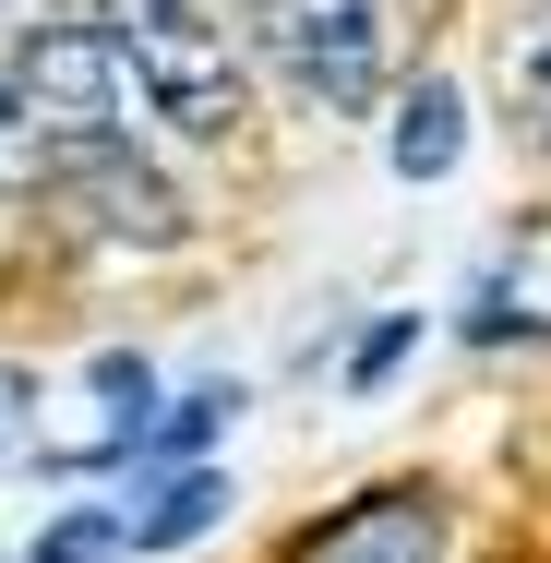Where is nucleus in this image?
Masks as SVG:
<instances>
[{
	"label": "nucleus",
	"instance_id": "nucleus-4",
	"mask_svg": "<svg viewBox=\"0 0 551 563\" xmlns=\"http://www.w3.org/2000/svg\"><path fill=\"white\" fill-rule=\"evenodd\" d=\"M264 48L312 109H335V120L384 109V0H276Z\"/></svg>",
	"mask_w": 551,
	"mask_h": 563
},
{
	"label": "nucleus",
	"instance_id": "nucleus-3",
	"mask_svg": "<svg viewBox=\"0 0 551 563\" xmlns=\"http://www.w3.org/2000/svg\"><path fill=\"white\" fill-rule=\"evenodd\" d=\"M48 192L97 228L109 252H180V240H192L180 180H168L156 156H132V132H97V144H73V156H48Z\"/></svg>",
	"mask_w": 551,
	"mask_h": 563
},
{
	"label": "nucleus",
	"instance_id": "nucleus-7",
	"mask_svg": "<svg viewBox=\"0 0 551 563\" xmlns=\"http://www.w3.org/2000/svg\"><path fill=\"white\" fill-rule=\"evenodd\" d=\"M384 156H396V180H443V168L467 156V97H455L443 73H420L408 109H396V132H384Z\"/></svg>",
	"mask_w": 551,
	"mask_h": 563
},
{
	"label": "nucleus",
	"instance_id": "nucleus-1",
	"mask_svg": "<svg viewBox=\"0 0 551 563\" xmlns=\"http://www.w3.org/2000/svg\"><path fill=\"white\" fill-rule=\"evenodd\" d=\"M85 24H97V48L132 73V97L180 144H228L240 132V60H228V36L192 0H85Z\"/></svg>",
	"mask_w": 551,
	"mask_h": 563
},
{
	"label": "nucleus",
	"instance_id": "nucleus-8",
	"mask_svg": "<svg viewBox=\"0 0 551 563\" xmlns=\"http://www.w3.org/2000/svg\"><path fill=\"white\" fill-rule=\"evenodd\" d=\"M228 420H240V384H192V396H168V408L144 420V444H132V467H168V455L192 467V455L217 444Z\"/></svg>",
	"mask_w": 551,
	"mask_h": 563
},
{
	"label": "nucleus",
	"instance_id": "nucleus-2",
	"mask_svg": "<svg viewBox=\"0 0 551 563\" xmlns=\"http://www.w3.org/2000/svg\"><path fill=\"white\" fill-rule=\"evenodd\" d=\"M0 109L48 156H73V144L120 132V60L97 48V24H36V36H12V97Z\"/></svg>",
	"mask_w": 551,
	"mask_h": 563
},
{
	"label": "nucleus",
	"instance_id": "nucleus-11",
	"mask_svg": "<svg viewBox=\"0 0 551 563\" xmlns=\"http://www.w3.org/2000/svg\"><path fill=\"white\" fill-rule=\"evenodd\" d=\"M12 192H48V144L0 109V205H12Z\"/></svg>",
	"mask_w": 551,
	"mask_h": 563
},
{
	"label": "nucleus",
	"instance_id": "nucleus-10",
	"mask_svg": "<svg viewBox=\"0 0 551 563\" xmlns=\"http://www.w3.org/2000/svg\"><path fill=\"white\" fill-rule=\"evenodd\" d=\"M24 563H132V552H120V516H109V504H73V516L36 528V552H24Z\"/></svg>",
	"mask_w": 551,
	"mask_h": 563
},
{
	"label": "nucleus",
	"instance_id": "nucleus-12",
	"mask_svg": "<svg viewBox=\"0 0 551 563\" xmlns=\"http://www.w3.org/2000/svg\"><path fill=\"white\" fill-rule=\"evenodd\" d=\"M408 347H420V312H396V324H372V336H360V360H348V384L372 396V384H384V372H396Z\"/></svg>",
	"mask_w": 551,
	"mask_h": 563
},
{
	"label": "nucleus",
	"instance_id": "nucleus-6",
	"mask_svg": "<svg viewBox=\"0 0 551 563\" xmlns=\"http://www.w3.org/2000/svg\"><path fill=\"white\" fill-rule=\"evenodd\" d=\"M217 516H228V479H217V467H168V479L144 492V516H120V552H192Z\"/></svg>",
	"mask_w": 551,
	"mask_h": 563
},
{
	"label": "nucleus",
	"instance_id": "nucleus-9",
	"mask_svg": "<svg viewBox=\"0 0 551 563\" xmlns=\"http://www.w3.org/2000/svg\"><path fill=\"white\" fill-rule=\"evenodd\" d=\"M504 109L528 144H551V24H528L516 48H504Z\"/></svg>",
	"mask_w": 551,
	"mask_h": 563
},
{
	"label": "nucleus",
	"instance_id": "nucleus-5",
	"mask_svg": "<svg viewBox=\"0 0 551 563\" xmlns=\"http://www.w3.org/2000/svg\"><path fill=\"white\" fill-rule=\"evenodd\" d=\"M300 563H443V504L420 479H384V492H360L335 528H312Z\"/></svg>",
	"mask_w": 551,
	"mask_h": 563
}]
</instances>
